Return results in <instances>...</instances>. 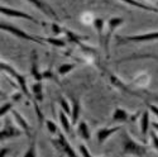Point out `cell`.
<instances>
[{
    "mask_svg": "<svg viewBox=\"0 0 158 157\" xmlns=\"http://www.w3.org/2000/svg\"><path fill=\"white\" fill-rule=\"evenodd\" d=\"M122 148L124 155H130V156L143 157L147 153V146L140 145L137 141H134V138L127 130H124L122 134Z\"/></svg>",
    "mask_w": 158,
    "mask_h": 157,
    "instance_id": "1",
    "label": "cell"
},
{
    "mask_svg": "<svg viewBox=\"0 0 158 157\" xmlns=\"http://www.w3.org/2000/svg\"><path fill=\"white\" fill-rule=\"evenodd\" d=\"M0 28H2V31H5V32H8V33H10V34H13V36H15L17 38H22V39H25V41H31V42H35V43L42 45V46L46 45V41H44L43 37L32 36V34L22 31L20 28L15 27V25H13V24L2 22V24H0Z\"/></svg>",
    "mask_w": 158,
    "mask_h": 157,
    "instance_id": "2",
    "label": "cell"
},
{
    "mask_svg": "<svg viewBox=\"0 0 158 157\" xmlns=\"http://www.w3.org/2000/svg\"><path fill=\"white\" fill-rule=\"evenodd\" d=\"M158 41V32H149L134 36H115V43L118 46L125 43H143V42H153Z\"/></svg>",
    "mask_w": 158,
    "mask_h": 157,
    "instance_id": "3",
    "label": "cell"
},
{
    "mask_svg": "<svg viewBox=\"0 0 158 157\" xmlns=\"http://www.w3.org/2000/svg\"><path fill=\"white\" fill-rule=\"evenodd\" d=\"M0 67H2V71L6 72L9 76H11L13 78H14V80L18 83V85H19V87H20V90H22V93L25 94V96H27V98L31 100V99H32V95H31V91H29V89H28L27 78H25V76L22 75V74H19L14 67L10 66L9 63H6V62H4V61L0 62Z\"/></svg>",
    "mask_w": 158,
    "mask_h": 157,
    "instance_id": "4",
    "label": "cell"
},
{
    "mask_svg": "<svg viewBox=\"0 0 158 157\" xmlns=\"http://www.w3.org/2000/svg\"><path fill=\"white\" fill-rule=\"evenodd\" d=\"M123 23H124V19L122 17H111L108 20V32L104 37V49H105V56H106V58L110 57L109 46H110L111 38L114 36V32L116 31V28H119Z\"/></svg>",
    "mask_w": 158,
    "mask_h": 157,
    "instance_id": "5",
    "label": "cell"
},
{
    "mask_svg": "<svg viewBox=\"0 0 158 157\" xmlns=\"http://www.w3.org/2000/svg\"><path fill=\"white\" fill-rule=\"evenodd\" d=\"M52 145H53L58 151H61L62 153H64L67 157H78L76 155V151L73 150V147L70 145V142L66 138L64 133L63 132H58L57 134V138H53L52 139Z\"/></svg>",
    "mask_w": 158,
    "mask_h": 157,
    "instance_id": "6",
    "label": "cell"
},
{
    "mask_svg": "<svg viewBox=\"0 0 158 157\" xmlns=\"http://www.w3.org/2000/svg\"><path fill=\"white\" fill-rule=\"evenodd\" d=\"M0 13L3 15H6L9 18H22V19H25V20H29L32 23H35V24H39V22L33 18L31 14L25 11H22V10H18V9H14V8H8V6H4L2 5L0 6Z\"/></svg>",
    "mask_w": 158,
    "mask_h": 157,
    "instance_id": "7",
    "label": "cell"
},
{
    "mask_svg": "<svg viewBox=\"0 0 158 157\" xmlns=\"http://www.w3.org/2000/svg\"><path fill=\"white\" fill-rule=\"evenodd\" d=\"M23 134V130H20L18 127L13 125L10 121H8L5 123V125L0 130V139L2 141H6L10 138H15V137H20Z\"/></svg>",
    "mask_w": 158,
    "mask_h": 157,
    "instance_id": "8",
    "label": "cell"
},
{
    "mask_svg": "<svg viewBox=\"0 0 158 157\" xmlns=\"http://www.w3.org/2000/svg\"><path fill=\"white\" fill-rule=\"evenodd\" d=\"M28 3H31L33 6H35L38 10H41L43 14H46L48 18H52V19H56L58 20V15L57 13L53 10L48 3H46V0H27Z\"/></svg>",
    "mask_w": 158,
    "mask_h": 157,
    "instance_id": "9",
    "label": "cell"
},
{
    "mask_svg": "<svg viewBox=\"0 0 158 157\" xmlns=\"http://www.w3.org/2000/svg\"><path fill=\"white\" fill-rule=\"evenodd\" d=\"M11 115H13V118H14V121H15V123L20 127V129L23 130V132L27 134V137L28 138H32V127L29 125V123L27 122V119L18 112V110H15V109H11Z\"/></svg>",
    "mask_w": 158,
    "mask_h": 157,
    "instance_id": "10",
    "label": "cell"
},
{
    "mask_svg": "<svg viewBox=\"0 0 158 157\" xmlns=\"http://www.w3.org/2000/svg\"><path fill=\"white\" fill-rule=\"evenodd\" d=\"M119 129H122L120 125H116V127H110V128H106V127H104V128H100L98 130V133H96V138H98V143L99 145H102V143L109 139L110 136H113L114 133H116Z\"/></svg>",
    "mask_w": 158,
    "mask_h": 157,
    "instance_id": "11",
    "label": "cell"
},
{
    "mask_svg": "<svg viewBox=\"0 0 158 157\" xmlns=\"http://www.w3.org/2000/svg\"><path fill=\"white\" fill-rule=\"evenodd\" d=\"M137 118V115H130L125 109L123 108H116L113 113V121L118 123H124V122H133Z\"/></svg>",
    "mask_w": 158,
    "mask_h": 157,
    "instance_id": "12",
    "label": "cell"
},
{
    "mask_svg": "<svg viewBox=\"0 0 158 157\" xmlns=\"http://www.w3.org/2000/svg\"><path fill=\"white\" fill-rule=\"evenodd\" d=\"M38 55L35 51H32V58H31V71L32 76L35 78V81H42L43 80V74L38 69Z\"/></svg>",
    "mask_w": 158,
    "mask_h": 157,
    "instance_id": "13",
    "label": "cell"
},
{
    "mask_svg": "<svg viewBox=\"0 0 158 157\" xmlns=\"http://www.w3.org/2000/svg\"><path fill=\"white\" fill-rule=\"evenodd\" d=\"M149 125H151L149 113H148V110H143V113L140 115V133L144 139L147 137V133L149 132Z\"/></svg>",
    "mask_w": 158,
    "mask_h": 157,
    "instance_id": "14",
    "label": "cell"
},
{
    "mask_svg": "<svg viewBox=\"0 0 158 157\" xmlns=\"http://www.w3.org/2000/svg\"><path fill=\"white\" fill-rule=\"evenodd\" d=\"M58 118H60V123H61V125H62V129L64 130V133L69 134V136H72V134H73V133H72V123H71V121L69 119L67 114H66L62 109H61L60 113H58Z\"/></svg>",
    "mask_w": 158,
    "mask_h": 157,
    "instance_id": "15",
    "label": "cell"
},
{
    "mask_svg": "<svg viewBox=\"0 0 158 157\" xmlns=\"http://www.w3.org/2000/svg\"><path fill=\"white\" fill-rule=\"evenodd\" d=\"M77 136L85 141H90V138H91L90 128L85 121H80L77 123Z\"/></svg>",
    "mask_w": 158,
    "mask_h": 157,
    "instance_id": "16",
    "label": "cell"
},
{
    "mask_svg": "<svg viewBox=\"0 0 158 157\" xmlns=\"http://www.w3.org/2000/svg\"><path fill=\"white\" fill-rule=\"evenodd\" d=\"M63 34H66V37H67V39L70 42H73V43H77V45H80L84 41H89L87 36H80V34H77V33L67 29V28H63Z\"/></svg>",
    "mask_w": 158,
    "mask_h": 157,
    "instance_id": "17",
    "label": "cell"
},
{
    "mask_svg": "<svg viewBox=\"0 0 158 157\" xmlns=\"http://www.w3.org/2000/svg\"><path fill=\"white\" fill-rule=\"evenodd\" d=\"M32 94H33V100L42 103L43 101V85L42 81H37L32 85Z\"/></svg>",
    "mask_w": 158,
    "mask_h": 157,
    "instance_id": "18",
    "label": "cell"
},
{
    "mask_svg": "<svg viewBox=\"0 0 158 157\" xmlns=\"http://www.w3.org/2000/svg\"><path fill=\"white\" fill-rule=\"evenodd\" d=\"M72 112H71V123L76 125L78 123V118H80V112H81V105L78 99H72Z\"/></svg>",
    "mask_w": 158,
    "mask_h": 157,
    "instance_id": "19",
    "label": "cell"
},
{
    "mask_svg": "<svg viewBox=\"0 0 158 157\" xmlns=\"http://www.w3.org/2000/svg\"><path fill=\"white\" fill-rule=\"evenodd\" d=\"M124 4L127 5H130V6H134V8H138V9H142V10H147V11H153V13H158V9L157 8H152L149 5H146L143 3H139L137 0H120Z\"/></svg>",
    "mask_w": 158,
    "mask_h": 157,
    "instance_id": "20",
    "label": "cell"
},
{
    "mask_svg": "<svg viewBox=\"0 0 158 157\" xmlns=\"http://www.w3.org/2000/svg\"><path fill=\"white\" fill-rule=\"evenodd\" d=\"M94 27H95V31L98 32V37H99V41L100 43L104 45V27H105V20L102 18H95L94 19Z\"/></svg>",
    "mask_w": 158,
    "mask_h": 157,
    "instance_id": "21",
    "label": "cell"
},
{
    "mask_svg": "<svg viewBox=\"0 0 158 157\" xmlns=\"http://www.w3.org/2000/svg\"><path fill=\"white\" fill-rule=\"evenodd\" d=\"M110 81L113 83V85H115L118 89H122L123 91H127V93H129V94H137V93H134L131 89H129L127 85H124L122 81H120V78L118 77V76H115V75H113V74H110Z\"/></svg>",
    "mask_w": 158,
    "mask_h": 157,
    "instance_id": "22",
    "label": "cell"
},
{
    "mask_svg": "<svg viewBox=\"0 0 158 157\" xmlns=\"http://www.w3.org/2000/svg\"><path fill=\"white\" fill-rule=\"evenodd\" d=\"M148 83H149V75L148 74H140L135 77V85L139 86V87L147 86Z\"/></svg>",
    "mask_w": 158,
    "mask_h": 157,
    "instance_id": "23",
    "label": "cell"
},
{
    "mask_svg": "<svg viewBox=\"0 0 158 157\" xmlns=\"http://www.w3.org/2000/svg\"><path fill=\"white\" fill-rule=\"evenodd\" d=\"M75 67H76L75 63H63V65H61V66L57 69V71H58V74L61 76H64V75H67L69 72H71Z\"/></svg>",
    "mask_w": 158,
    "mask_h": 157,
    "instance_id": "24",
    "label": "cell"
},
{
    "mask_svg": "<svg viewBox=\"0 0 158 157\" xmlns=\"http://www.w3.org/2000/svg\"><path fill=\"white\" fill-rule=\"evenodd\" d=\"M58 101H60V105H61V109L67 114V115H71V112H72V107H70L69 101L66 100V98L63 96H60L58 98Z\"/></svg>",
    "mask_w": 158,
    "mask_h": 157,
    "instance_id": "25",
    "label": "cell"
},
{
    "mask_svg": "<svg viewBox=\"0 0 158 157\" xmlns=\"http://www.w3.org/2000/svg\"><path fill=\"white\" fill-rule=\"evenodd\" d=\"M24 157H37V147H35V138L32 139L31 145L27 150V152L24 153Z\"/></svg>",
    "mask_w": 158,
    "mask_h": 157,
    "instance_id": "26",
    "label": "cell"
},
{
    "mask_svg": "<svg viewBox=\"0 0 158 157\" xmlns=\"http://www.w3.org/2000/svg\"><path fill=\"white\" fill-rule=\"evenodd\" d=\"M44 41L52 46H56V47H64L66 46V42L61 38H44Z\"/></svg>",
    "mask_w": 158,
    "mask_h": 157,
    "instance_id": "27",
    "label": "cell"
},
{
    "mask_svg": "<svg viewBox=\"0 0 158 157\" xmlns=\"http://www.w3.org/2000/svg\"><path fill=\"white\" fill-rule=\"evenodd\" d=\"M46 127H47V129H48V132L51 133V134H58V132H60V129H58V127L56 125V123L55 122H52V121H49V119H46Z\"/></svg>",
    "mask_w": 158,
    "mask_h": 157,
    "instance_id": "28",
    "label": "cell"
},
{
    "mask_svg": "<svg viewBox=\"0 0 158 157\" xmlns=\"http://www.w3.org/2000/svg\"><path fill=\"white\" fill-rule=\"evenodd\" d=\"M33 101H34V110H35V114H37V118H38V122L42 125L43 123H46V118H44L43 113L41 112V109H39V107H38V101H35V100H33Z\"/></svg>",
    "mask_w": 158,
    "mask_h": 157,
    "instance_id": "29",
    "label": "cell"
},
{
    "mask_svg": "<svg viewBox=\"0 0 158 157\" xmlns=\"http://www.w3.org/2000/svg\"><path fill=\"white\" fill-rule=\"evenodd\" d=\"M42 74H43V78H49V80H53V81H56V83H60L58 78H57V76L53 74V71H52L51 69H48L47 71H44V72H42Z\"/></svg>",
    "mask_w": 158,
    "mask_h": 157,
    "instance_id": "30",
    "label": "cell"
},
{
    "mask_svg": "<svg viewBox=\"0 0 158 157\" xmlns=\"http://www.w3.org/2000/svg\"><path fill=\"white\" fill-rule=\"evenodd\" d=\"M149 136H151L152 145H153L154 150L158 152V136H157V133H156V130H154V129H152L151 132H149Z\"/></svg>",
    "mask_w": 158,
    "mask_h": 157,
    "instance_id": "31",
    "label": "cell"
},
{
    "mask_svg": "<svg viewBox=\"0 0 158 157\" xmlns=\"http://www.w3.org/2000/svg\"><path fill=\"white\" fill-rule=\"evenodd\" d=\"M13 109V104L11 103H5L2 105V110H0V115H2V118L8 113V112H11Z\"/></svg>",
    "mask_w": 158,
    "mask_h": 157,
    "instance_id": "32",
    "label": "cell"
},
{
    "mask_svg": "<svg viewBox=\"0 0 158 157\" xmlns=\"http://www.w3.org/2000/svg\"><path fill=\"white\" fill-rule=\"evenodd\" d=\"M78 151H80V153H81L82 157H94L85 145H80V146H78Z\"/></svg>",
    "mask_w": 158,
    "mask_h": 157,
    "instance_id": "33",
    "label": "cell"
},
{
    "mask_svg": "<svg viewBox=\"0 0 158 157\" xmlns=\"http://www.w3.org/2000/svg\"><path fill=\"white\" fill-rule=\"evenodd\" d=\"M51 27H52V32H53V34H56V36H60L63 33V27H61V25H58L56 23H52Z\"/></svg>",
    "mask_w": 158,
    "mask_h": 157,
    "instance_id": "34",
    "label": "cell"
},
{
    "mask_svg": "<svg viewBox=\"0 0 158 157\" xmlns=\"http://www.w3.org/2000/svg\"><path fill=\"white\" fill-rule=\"evenodd\" d=\"M94 19H95V18H93L91 13H84V14H82V22L86 23V24L94 23Z\"/></svg>",
    "mask_w": 158,
    "mask_h": 157,
    "instance_id": "35",
    "label": "cell"
},
{
    "mask_svg": "<svg viewBox=\"0 0 158 157\" xmlns=\"http://www.w3.org/2000/svg\"><path fill=\"white\" fill-rule=\"evenodd\" d=\"M148 108H149V110L158 118V105H156V104H148Z\"/></svg>",
    "mask_w": 158,
    "mask_h": 157,
    "instance_id": "36",
    "label": "cell"
},
{
    "mask_svg": "<svg viewBox=\"0 0 158 157\" xmlns=\"http://www.w3.org/2000/svg\"><path fill=\"white\" fill-rule=\"evenodd\" d=\"M8 151H9L8 148H2V155H0V157H4L8 153Z\"/></svg>",
    "mask_w": 158,
    "mask_h": 157,
    "instance_id": "37",
    "label": "cell"
},
{
    "mask_svg": "<svg viewBox=\"0 0 158 157\" xmlns=\"http://www.w3.org/2000/svg\"><path fill=\"white\" fill-rule=\"evenodd\" d=\"M152 127H153L154 129H157V130H158V123H157V122H153V123H152Z\"/></svg>",
    "mask_w": 158,
    "mask_h": 157,
    "instance_id": "38",
    "label": "cell"
},
{
    "mask_svg": "<svg viewBox=\"0 0 158 157\" xmlns=\"http://www.w3.org/2000/svg\"><path fill=\"white\" fill-rule=\"evenodd\" d=\"M152 2H157V4H158V0H152Z\"/></svg>",
    "mask_w": 158,
    "mask_h": 157,
    "instance_id": "39",
    "label": "cell"
},
{
    "mask_svg": "<svg viewBox=\"0 0 158 157\" xmlns=\"http://www.w3.org/2000/svg\"><path fill=\"white\" fill-rule=\"evenodd\" d=\"M156 100H158V96H156Z\"/></svg>",
    "mask_w": 158,
    "mask_h": 157,
    "instance_id": "40",
    "label": "cell"
}]
</instances>
